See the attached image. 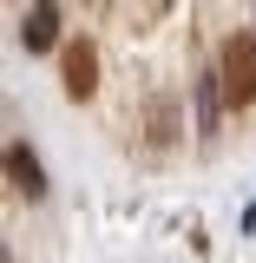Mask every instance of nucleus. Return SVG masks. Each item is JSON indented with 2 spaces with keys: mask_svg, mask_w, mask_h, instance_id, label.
<instances>
[{
  "mask_svg": "<svg viewBox=\"0 0 256 263\" xmlns=\"http://www.w3.org/2000/svg\"><path fill=\"white\" fill-rule=\"evenodd\" d=\"M217 92L230 105H250L256 99V33H230L224 53H217Z\"/></svg>",
  "mask_w": 256,
  "mask_h": 263,
  "instance_id": "obj_1",
  "label": "nucleus"
},
{
  "mask_svg": "<svg viewBox=\"0 0 256 263\" xmlns=\"http://www.w3.org/2000/svg\"><path fill=\"white\" fill-rule=\"evenodd\" d=\"M7 178H13V184H20L27 197H46V171H40V158H33L20 138L7 145Z\"/></svg>",
  "mask_w": 256,
  "mask_h": 263,
  "instance_id": "obj_3",
  "label": "nucleus"
},
{
  "mask_svg": "<svg viewBox=\"0 0 256 263\" xmlns=\"http://www.w3.org/2000/svg\"><path fill=\"white\" fill-rule=\"evenodd\" d=\"M171 138H178V112L164 99H151V145H171Z\"/></svg>",
  "mask_w": 256,
  "mask_h": 263,
  "instance_id": "obj_5",
  "label": "nucleus"
},
{
  "mask_svg": "<svg viewBox=\"0 0 256 263\" xmlns=\"http://www.w3.org/2000/svg\"><path fill=\"white\" fill-rule=\"evenodd\" d=\"M99 92V46L86 33L66 40V99H92Z\"/></svg>",
  "mask_w": 256,
  "mask_h": 263,
  "instance_id": "obj_2",
  "label": "nucleus"
},
{
  "mask_svg": "<svg viewBox=\"0 0 256 263\" xmlns=\"http://www.w3.org/2000/svg\"><path fill=\"white\" fill-rule=\"evenodd\" d=\"M20 40H27L33 53H46V46L60 40V7H33V13H27V27H20Z\"/></svg>",
  "mask_w": 256,
  "mask_h": 263,
  "instance_id": "obj_4",
  "label": "nucleus"
}]
</instances>
